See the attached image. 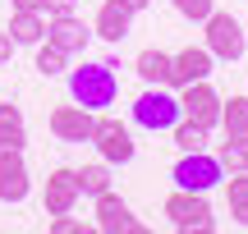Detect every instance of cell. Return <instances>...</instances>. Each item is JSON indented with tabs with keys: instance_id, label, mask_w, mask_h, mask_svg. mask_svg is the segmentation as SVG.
Returning <instances> with one entry per match:
<instances>
[{
	"instance_id": "1",
	"label": "cell",
	"mask_w": 248,
	"mask_h": 234,
	"mask_svg": "<svg viewBox=\"0 0 248 234\" xmlns=\"http://www.w3.org/2000/svg\"><path fill=\"white\" fill-rule=\"evenodd\" d=\"M115 97H120L115 64L83 60L78 69H69V101H78V106H88V110H106V106H115Z\"/></svg>"
},
{
	"instance_id": "2",
	"label": "cell",
	"mask_w": 248,
	"mask_h": 234,
	"mask_svg": "<svg viewBox=\"0 0 248 234\" xmlns=\"http://www.w3.org/2000/svg\"><path fill=\"white\" fill-rule=\"evenodd\" d=\"M170 179H175V189H188V193H212L216 184H225V165L221 156H212L202 147V152H179L175 170H170Z\"/></svg>"
},
{
	"instance_id": "3",
	"label": "cell",
	"mask_w": 248,
	"mask_h": 234,
	"mask_svg": "<svg viewBox=\"0 0 248 234\" xmlns=\"http://www.w3.org/2000/svg\"><path fill=\"white\" fill-rule=\"evenodd\" d=\"M179 119H184V110H179V97L170 88H147L133 101V124L147 133H170Z\"/></svg>"
},
{
	"instance_id": "4",
	"label": "cell",
	"mask_w": 248,
	"mask_h": 234,
	"mask_svg": "<svg viewBox=\"0 0 248 234\" xmlns=\"http://www.w3.org/2000/svg\"><path fill=\"white\" fill-rule=\"evenodd\" d=\"M92 147H97V156L106 165H129L133 161V133H129V124L115 115H106V110H97V124H92V138H88Z\"/></svg>"
},
{
	"instance_id": "5",
	"label": "cell",
	"mask_w": 248,
	"mask_h": 234,
	"mask_svg": "<svg viewBox=\"0 0 248 234\" xmlns=\"http://www.w3.org/2000/svg\"><path fill=\"white\" fill-rule=\"evenodd\" d=\"M166 220L175 230H184V234H212L216 230V220H212V207H207V193H188V189H175L166 198Z\"/></svg>"
},
{
	"instance_id": "6",
	"label": "cell",
	"mask_w": 248,
	"mask_h": 234,
	"mask_svg": "<svg viewBox=\"0 0 248 234\" xmlns=\"http://www.w3.org/2000/svg\"><path fill=\"white\" fill-rule=\"evenodd\" d=\"M207 51H212L216 60H225V64L244 60L248 37H244V28H239L234 14H225V9H212V14H207Z\"/></svg>"
},
{
	"instance_id": "7",
	"label": "cell",
	"mask_w": 248,
	"mask_h": 234,
	"mask_svg": "<svg viewBox=\"0 0 248 234\" xmlns=\"http://www.w3.org/2000/svg\"><path fill=\"white\" fill-rule=\"evenodd\" d=\"M179 110H184V119H198L202 129H221V92L207 78L179 88Z\"/></svg>"
},
{
	"instance_id": "8",
	"label": "cell",
	"mask_w": 248,
	"mask_h": 234,
	"mask_svg": "<svg viewBox=\"0 0 248 234\" xmlns=\"http://www.w3.org/2000/svg\"><path fill=\"white\" fill-rule=\"evenodd\" d=\"M212 69H216V55L207 46H184V51L170 55V88L179 92L188 83H202V78H212Z\"/></svg>"
},
{
	"instance_id": "9",
	"label": "cell",
	"mask_w": 248,
	"mask_h": 234,
	"mask_svg": "<svg viewBox=\"0 0 248 234\" xmlns=\"http://www.w3.org/2000/svg\"><path fill=\"white\" fill-rule=\"evenodd\" d=\"M92 124H97V110L78 106V101L51 110V133L60 138V143H88V138H92Z\"/></svg>"
},
{
	"instance_id": "10",
	"label": "cell",
	"mask_w": 248,
	"mask_h": 234,
	"mask_svg": "<svg viewBox=\"0 0 248 234\" xmlns=\"http://www.w3.org/2000/svg\"><path fill=\"white\" fill-rule=\"evenodd\" d=\"M92 202H97V211H92L97 220H92V225H97L101 234H142V225L133 220V211H129V202L115 198L110 189H106V193H97Z\"/></svg>"
},
{
	"instance_id": "11",
	"label": "cell",
	"mask_w": 248,
	"mask_h": 234,
	"mask_svg": "<svg viewBox=\"0 0 248 234\" xmlns=\"http://www.w3.org/2000/svg\"><path fill=\"white\" fill-rule=\"evenodd\" d=\"M32 193V179H28V165H23V152L18 147H5L0 152V202H23Z\"/></svg>"
},
{
	"instance_id": "12",
	"label": "cell",
	"mask_w": 248,
	"mask_h": 234,
	"mask_svg": "<svg viewBox=\"0 0 248 234\" xmlns=\"http://www.w3.org/2000/svg\"><path fill=\"white\" fill-rule=\"evenodd\" d=\"M46 216H60V211H74V202L83 198L78 193V170H69V165H60V170L46 175Z\"/></svg>"
},
{
	"instance_id": "13",
	"label": "cell",
	"mask_w": 248,
	"mask_h": 234,
	"mask_svg": "<svg viewBox=\"0 0 248 234\" xmlns=\"http://www.w3.org/2000/svg\"><path fill=\"white\" fill-rule=\"evenodd\" d=\"M133 32V9L124 5V0H106V5L97 9V23H92V37H101V42L120 46L124 37Z\"/></svg>"
},
{
	"instance_id": "14",
	"label": "cell",
	"mask_w": 248,
	"mask_h": 234,
	"mask_svg": "<svg viewBox=\"0 0 248 234\" xmlns=\"http://www.w3.org/2000/svg\"><path fill=\"white\" fill-rule=\"evenodd\" d=\"M88 37H92V28L83 23L78 14H60V18H46V42H51V46H60L64 55H78L83 46H88Z\"/></svg>"
},
{
	"instance_id": "15",
	"label": "cell",
	"mask_w": 248,
	"mask_h": 234,
	"mask_svg": "<svg viewBox=\"0 0 248 234\" xmlns=\"http://www.w3.org/2000/svg\"><path fill=\"white\" fill-rule=\"evenodd\" d=\"M9 37H14V46L46 42V14H42V9H14V18H9Z\"/></svg>"
},
{
	"instance_id": "16",
	"label": "cell",
	"mask_w": 248,
	"mask_h": 234,
	"mask_svg": "<svg viewBox=\"0 0 248 234\" xmlns=\"http://www.w3.org/2000/svg\"><path fill=\"white\" fill-rule=\"evenodd\" d=\"M133 73H138L147 88H170V55L156 51V46H147V51H138V60H133Z\"/></svg>"
},
{
	"instance_id": "17",
	"label": "cell",
	"mask_w": 248,
	"mask_h": 234,
	"mask_svg": "<svg viewBox=\"0 0 248 234\" xmlns=\"http://www.w3.org/2000/svg\"><path fill=\"white\" fill-rule=\"evenodd\" d=\"M221 129H225V143L248 147V97L221 101Z\"/></svg>"
},
{
	"instance_id": "18",
	"label": "cell",
	"mask_w": 248,
	"mask_h": 234,
	"mask_svg": "<svg viewBox=\"0 0 248 234\" xmlns=\"http://www.w3.org/2000/svg\"><path fill=\"white\" fill-rule=\"evenodd\" d=\"M23 143H28L23 110H18L14 101H0V152H5V147H18V152H23Z\"/></svg>"
},
{
	"instance_id": "19",
	"label": "cell",
	"mask_w": 248,
	"mask_h": 234,
	"mask_svg": "<svg viewBox=\"0 0 248 234\" xmlns=\"http://www.w3.org/2000/svg\"><path fill=\"white\" fill-rule=\"evenodd\" d=\"M225 198H230L234 225L248 230V170H239V175H230V179H225Z\"/></svg>"
},
{
	"instance_id": "20",
	"label": "cell",
	"mask_w": 248,
	"mask_h": 234,
	"mask_svg": "<svg viewBox=\"0 0 248 234\" xmlns=\"http://www.w3.org/2000/svg\"><path fill=\"white\" fill-rule=\"evenodd\" d=\"M32 69L42 73V78H60V73L69 69V55H64L60 46H51V42H37V60H32Z\"/></svg>"
},
{
	"instance_id": "21",
	"label": "cell",
	"mask_w": 248,
	"mask_h": 234,
	"mask_svg": "<svg viewBox=\"0 0 248 234\" xmlns=\"http://www.w3.org/2000/svg\"><path fill=\"white\" fill-rule=\"evenodd\" d=\"M170 138H175V147H179V152H202V147H207V138H212V129H202L198 119H179V124L170 129Z\"/></svg>"
},
{
	"instance_id": "22",
	"label": "cell",
	"mask_w": 248,
	"mask_h": 234,
	"mask_svg": "<svg viewBox=\"0 0 248 234\" xmlns=\"http://www.w3.org/2000/svg\"><path fill=\"white\" fill-rule=\"evenodd\" d=\"M106 189H110V165L106 161L83 165V170H78V193H83V198H97V193H106Z\"/></svg>"
},
{
	"instance_id": "23",
	"label": "cell",
	"mask_w": 248,
	"mask_h": 234,
	"mask_svg": "<svg viewBox=\"0 0 248 234\" xmlns=\"http://www.w3.org/2000/svg\"><path fill=\"white\" fill-rule=\"evenodd\" d=\"M221 165H225V175H239V170H248V147H239V143H221Z\"/></svg>"
},
{
	"instance_id": "24",
	"label": "cell",
	"mask_w": 248,
	"mask_h": 234,
	"mask_svg": "<svg viewBox=\"0 0 248 234\" xmlns=\"http://www.w3.org/2000/svg\"><path fill=\"white\" fill-rule=\"evenodd\" d=\"M170 5H175V14L193 18V23H207V14L216 9V0H170Z\"/></svg>"
},
{
	"instance_id": "25",
	"label": "cell",
	"mask_w": 248,
	"mask_h": 234,
	"mask_svg": "<svg viewBox=\"0 0 248 234\" xmlns=\"http://www.w3.org/2000/svg\"><path fill=\"white\" fill-rule=\"evenodd\" d=\"M51 234H88V230H97V225H83L78 216H69V211H60V216H51V225H46Z\"/></svg>"
},
{
	"instance_id": "26",
	"label": "cell",
	"mask_w": 248,
	"mask_h": 234,
	"mask_svg": "<svg viewBox=\"0 0 248 234\" xmlns=\"http://www.w3.org/2000/svg\"><path fill=\"white\" fill-rule=\"evenodd\" d=\"M74 5H78V0H42V14L60 18V14H74Z\"/></svg>"
},
{
	"instance_id": "27",
	"label": "cell",
	"mask_w": 248,
	"mask_h": 234,
	"mask_svg": "<svg viewBox=\"0 0 248 234\" xmlns=\"http://www.w3.org/2000/svg\"><path fill=\"white\" fill-rule=\"evenodd\" d=\"M9 55H14V37L0 32V64H9Z\"/></svg>"
},
{
	"instance_id": "28",
	"label": "cell",
	"mask_w": 248,
	"mask_h": 234,
	"mask_svg": "<svg viewBox=\"0 0 248 234\" xmlns=\"http://www.w3.org/2000/svg\"><path fill=\"white\" fill-rule=\"evenodd\" d=\"M14 9H42V0H9Z\"/></svg>"
},
{
	"instance_id": "29",
	"label": "cell",
	"mask_w": 248,
	"mask_h": 234,
	"mask_svg": "<svg viewBox=\"0 0 248 234\" xmlns=\"http://www.w3.org/2000/svg\"><path fill=\"white\" fill-rule=\"evenodd\" d=\"M124 5H129V9H133V14H138V9H147V5H152V0H124Z\"/></svg>"
}]
</instances>
